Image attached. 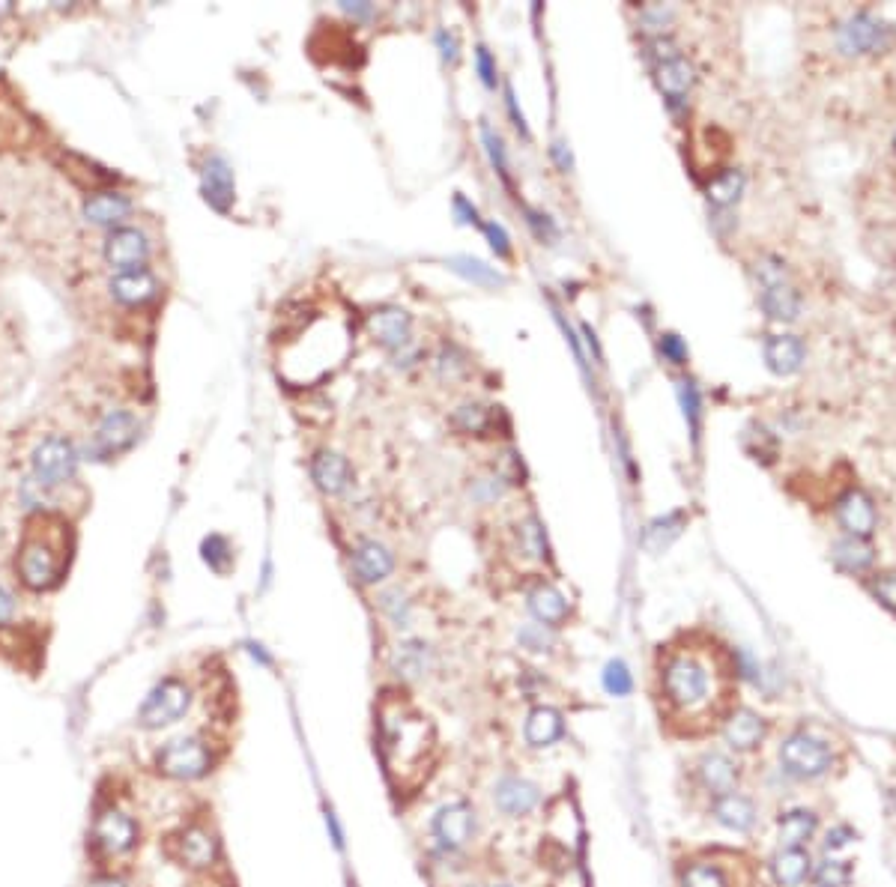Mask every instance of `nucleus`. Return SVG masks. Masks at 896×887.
I'll return each mask as SVG.
<instances>
[{"mask_svg":"<svg viewBox=\"0 0 896 887\" xmlns=\"http://www.w3.org/2000/svg\"><path fill=\"white\" fill-rule=\"evenodd\" d=\"M454 425L466 434H481L487 425H490V413L481 407V404H463L457 413H454Z\"/></svg>","mask_w":896,"mask_h":887,"instance_id":"49530a36","label":"nucleus"},{"mask_svg":"<svg viewBox=\"0 0 896 887\" xmlns=\"http://www.w3.org/2000/svg\"><path fill=\"white\" fill-rule=\"evenodd\" d=\"M201 556H204V562H207L216 574H224V571L230 568V562H233V550H230L227 538H222V535H210V538H204V544H201Z\"/></svg>","mask_w":896,"mask_h":887,"instance_id":"a19ab883","label":"nucleus"},{"mask_svg":"<svg viewBox=\"0 0 896 887\" xmlns=\"http://www.w3.org/2000/svg\"><path fill=\"white\" fill-rule=\"evenodd\" d=\"M834 42H837V51L846 57H870L894 48L896 30L882 15L870 9H858L837 24Z\"/></svg>","mask_w":896,"mask_h":887,"instance_id":"20e7f679","label":"nucleus"},{"mask_svg":"<svg viewBox=\"0 0 896 887\" xmlns=\"http://www.w3.org/2000/svg\"><path fill=\"white\" fill-rule=\"evenodd\" d=\"M159 293V281L150 269H132V272H120L117 278H111V296L120 305H144L150 299H156Z\"/></svg>","mask_w":896,"mask_h":887,"instance_id":"393cba45","label":"nucleus"},{"mask_svg":"<svg viewBox=\"0 0 896 887\" xmlns=\"http://www.w3.org/2000/svg\"><path fill=\"white\" fill-rule=\"evenodd\" d=\"M481 230H484V236H487V242H490V248L499 254V257H508L511 254V239H508V230L502 227L499 222H484L481 224Z\"/></svg>","mask_w":896,"mask_h":887,"instance_id":"8fccbe9b","label":"nucleus"},{"mask_svg":"<svg viewBox=\"0 0 896 887\" xmlns=\"http://www.w3.org/2000/svg\"><path fill=\"white\" fill-rule=\"evenodd\" d=\"M380 607L392 616L395 625H407V619H410V601L398 589L395 592H383L380 595Z\"/></svg>","mask_w":896,"mask_h":887,"instance_id":"de8ad7c7","label":"nucleus"},{"mask_svg":"<svg viewBox=\"0 0 896 887\" xmlns=\"http://www.w3.org/2000/svg\"><path fill=\"white\" fill-rule=\"evenodd\" d=\"M661 693L678 717L693 720L711 711V702L717 699V669L711 658L690 649L672 652L661 666Z\"/></svg>","mask_w":896,"mask_h":887,"instance_id":"f03ea898","label":"nucleus"},{"mask_svg":"<svg viewBox=\"0 0 896 887\" xmlns=\"http://www.w3.org/2000/svg\"><path fill=\"white\" fill-rule=\"evenodd\" d=\"M353 571H356L359 583L377 586L395 571V556L380 541H359V547L353 553Z\"/></svg>","mask_w":896,"mask_h":887,"instance_id":"5701e85b","label":"nucleus"},{"mask_svg":"<svg viewBox=\"0 0 896 887\" xmlns=\"http://www.w3.org/2000/svg\"><path fill=\"white\" fill-rule=\"evenodd\" d=\"M189 708H192V687L183 678H165L141 702V708H138V726L150 729V732L174 726V723H180L186 717Z\"/></svg>","mask_w":896,"mask_h":887,"instance_id":"6e6552de","label":"nucleus"},{"mask_svg":"<svg viewBox=\"0 0 896 887\" xmlns=\"http://www.w3.org/2000/svg\"><path fill=\"white\" fill-rule=\"evenodd\" d=\"M138 416L129 413V410H108L93 434V454L96 457H111V454H120L126 448H132L135 440H138Z\"/></svg>","mask_w":896,"mask_h":887,"instance_id":"ddd939ff","label":"nucleus"},{"mask_svg":"<svg viewBox=\"0 0 896 887\" xmlns=\"http://www.w3.org/2000/svg\"><path fill=\"white\" fill-rule=\"evenodd\" d=\"M738 777H741V768L732 756L720 753V750H708L699 756L696 762V780L699 786L711 795V798H720L726 792H735L738 786Z\"/></svg>","mask_w":896,"mask_h":887,"instance_id":"2eb2a0df","label":"nucleus"},{"mask_svg":"<svg viewBox=\"0 0 896 887\" xmlns=\"http://www.w3.org/2000/svg\"><path fill=\"white\" fill-rule=\"evenodd\" d=\"M434 834L446 849H463L475 834V810L466 801L440 807V813L434 816Z\"/></svg>","mask_w":896,"mask_h":887,"instance_id":"a211bd4d","label":"nucleus"},{"mask_svg":"<svg viewBox=\"0 0 896 887\" xmlns=\"http://www.w3.org/2000/svg\"><path fill=\"white\" fill-rule=\"evenodd\" d=\"M368 332L386 350L401 353V350H407L413 344V317H410V311H404L398 305H383V308L371 311Z\"/></svg>","mask_w":896,"mask_h":887,"instance_id":"4468645a","label":"nucleus"},{"mask_svg":"<svg viewBox=\"0 0 896 887\" xmlns=\"http://www.w3.org/2000/svg\"><path fill=\"white\" fill-rule=\"evenodd\" d=\"M475 69H478L484 87H496V63H493V57L484 45L475 48Z\"/></svg>","mask_w":896,"mask_h":887,"instance_id":"5fc2aeb1","label":"nucleus"},{"mask_svg":"<svg viewBox=\"0 0 896 887\" xmlns=\"http://www.w3.org/2000/svg\"><path fill=\"white\" fill-rule=\"evenodd\" d=\"M132 216V201L120 192H99L93 198H87L84 204V219L96 227H123V222Z\"/></svg>","mask_w":896,"mask_h":887,"instance_id":"a878e982","label":"nucleus"},{"mask_svg":"<svg viewBox=\"0 0 896 887\" xmlns=\"http://www.w3.org/2000/svg\"><path fill=\"white\" fill-rule=\"evenodd\" d=\"M675 18V9L672 6H664V3H649L640 9V24L643 30L655 33V36H664V30L672 24Z\"/></svg>","mask_w":896,"mask_h":887,"instance_id":"c03bdc74","label":"nucleus"},{"mask_svg":"<svg viewBox=\"0 0 896 887\" xmlns=\"http://www.w3.org/2000/svg\"><path fill=\"white\" fill-rule=\"evenodd\" d=\"M649 54H652L655 63H667L672 57H678L681 51H678V45L672 42L670 36H655V39L649 42Z\"/></svg>","mask_w":896,"mask_h":887,"instance_id":"6e6d98bb","label":"nucleus"},{"mask_svg":"<svg viewBox=\"0 0 896 887\" xmlns=\"http://www.w3.org/2000/svg\"><path fill=\"white\" fill-rule=\"evenodd\" d=\"M541 801V789L526 780V777H502L493 786V804L505 813V816H529Z\"/></svg>","mask_w":896,"mask_h":887,"instance_id":"6ab92c4d","label":"nucleus"},{"mask_svg":"<svg viewBox=\"0 0 896 887\" xmlns=\"http://www.w3.org/2000/svg\"><path fill=\"white\" fill-rule=\"evenodd\" d=\"M852 840H855V831H852L849 825H834V828L825 834V843H822V846H825V852H828V855H834V852L846 849Z\"/></svg>","mask_w":896,"mask_h":887,"instance_id":"864d4df0","label":"nucleus"},{"mask_svg":"<svg viewBox=\"0 0 896 887\" xmlns=\"http://www.w3.org/2000/svg\"><path fill=\"white\" fill-rule=\"evenodd\" d=\"M831 559L840 571L846 574H867L876 565V550L867 538H852L843 535L840 541H834L831 547Z\"/></svg>","mask_w":896,"mask_h":887,"instance_id":"c85d7f7f","label":"nucleus"},{"mask_svg":"<svg viewBox=\"0 0 896 887\" xmlns=\"http://www.w3.org/2000/svg\"><path fill=\"white\" fill-rule=\"evenodd\" d=\"M201 189H204V198L213 210L219 213H227L233 207V198H236V183H233V171L230 165L224 162L222 156H210L207 165H204V174H201Z\"/></svg>","mask_w":896,"mask_h":887,"instance_id":"b1692460","label":"nucleus"},{"mask_svg":"<svg viewBox=\"0 0 896 887\" xmlns=\"http://www.w3.org/2000/svg\"><path fill=\"white\" fill-rule=\"evenodd\" d=\"M684 523H687V517H684L681 511H672V514H664V517H655V520L649 523L646 535H643V544H646L652 553H664L672 541L681 535Z\"/></svg>","mask_w":896,"mask_h":887,"instance_id":"f704fd0d","label":"nucleus"},{"mask_svg":"<svg viewBox=\"0 0 896 887\" xmlns=\"http://www.w3.org/2000/svg\"><path fill=\"white\" fill-rule=\"evenodd\" d=\"M655 81H658L667 105L675 111V108H681L687 102V96H690V90L696 84V66L684 54H678V57H672L667 63H658Z\"/></svg>","mask_w":896,"mask_h":887,"instance_id":"aec40b11","label":"nucleus"},{"mask_svg":"<svg viewBox=\"0 0 896 887\" xmlns=\"http://www.w3.org/2000/svg\"><path fill=\"white\" fill-rule=\"evenodd\" d=\"M661 356L672 365H684L687 362V344L675 332H664L661 335Z\"/></svg>","mask_w":896,"mask_h":887,"instance_id":"3c124183","label":"nucleus"},{"mask_svg":"<svg viewBox=\"0 0 896 887\" xmlns=\"http://www.w3.org/2000/svg\"><path fill=\"white\" fill-rule=\"evenodd\" d=\"M762 356H765V365L771 374L777 377H792L804 368V359H807V347L798 335L792 332H777V335H768L765 338V347H762Z\"/></svg>","mask_w":896,"mask_h":887,"instance_id":"f3484780","label":"nucleus"},{"mask_svg":"<svg viewBox=\"0 0 896 887\" xmlns=\"http://www.w3.org/2000/svg\"><path fill=\"white\" fill-rule=\"evenodd\" d=\"M428 664H431V649H428L425 643L410 640V643L398 646V652H395V669H398V675H404V678H419V675H425V672H428Z\"/></svg>","mask_w":896,"mask_h":887,"instance_id":"c9c22d12","label":"nucleus"},{"mask_svg":"<svg viewBox=\"0 0 896 887\" xmlns=\"http://www.w3.org/2000/svg\"><path fill=\"white\" fill-rule=\"evenodd\" d=\"M481 144H484V150H487L490 165L496 168V174H499L502 180H508V156H505L502 138H499L487 123H481Z\"/></svg>","mask_w":896,"mask_h":887,"instance_id":"a18cd8bd","label":"nucleus"},{"mask_svg":"<svg viewBox=\"0 0 896 887\" xmlns=\"http://www.w3.org/2000/svg\"><path fill=\"white\" fill-rule=\"evenodd\" d=\"M834 517H837L840 529L852 538H867L870 541V535L879 526L876 499L864 487H846L834 502Z\"/></svg>","mask_w":896,"mask_h":887,"instance_id":"9b49d317","label":"nucleus"},{"mask_svg":"<svg viewBox=\"0 0 896 887\" xmlns=\"http://www.w3.org/2000/svg\"><path fill=\"white\" fill-rule=\"evenodd\" d=\"M141 840V831H138V822L120 810V807H105L96 813L93 819V828H90V846L96 852V858L102 861H120L126 855L135 852Z\"/></svg>","mask_w":896,"mask_h":887,"instance_id":"423d86ee","label":"nucleus"},{"mask_svg":"<svg viewBox=\"0 0 896 887\" xmlns=\"http://www.w3.org/2000/svg\"><path fill=\"white\" fill-rule=\"evenodd\" d=\"M520 547L529 559H544L547 556V535H544V526L538 523V517H529L520 526Z\"/></svg>","mask_w":896,"mask_h":887,"instance_id":"ea45409f","label":"nucleus"},{"mask_svg":"<svg viewBox=\"0 0 896 887\" xmlns=\"http://www.w3.org/2000/svg\"><path fill=\"white\" fill-rule=\"evenodd\" d=\"M753 275L759 281V305L774 323H795L801 317V293L789 275L786 260L777 254H759L753 263Z\"/></svg>","mask_w":896,"mask_h":887,"instance_id":"7ed1b4c3","label":"nucleus"},{"mask_svg":"<svg viewBox=\"0 0 896 887\" xmlns=\"http://www.w3.org/2000/svg\"><path fill=\"white\" fill-rule=\"evenodd\" d=\"M63 529L51 517L30 520L18 553H15V577L27 592H51L60 586L63 571L69 565V553L63 544Z\"/></svg>","mask_w":896,"mask_h":887,"instance_id":"f257e3e1","label":"nucleus"},{"mask_svg":"<svg viewBox=\"0 0 896 887\" xmlns=\"http://www.w3.org/2000/svg\"><path fill=\"white\" fill-rule=\"evenodd\" d=\"M711 816L726 831L747 834L759 822V807L753 804V798H747L741 792H726V795H720V798L711 801Z\"/></svg>","mask_w":896,"mask_h":887,"instance_id":"412c9836","label":"nucleus"},{"mask_svg":"<svg viewBox=\"0 0 896 887\" xmlns=\"http://www.w3.org/2000/svg\"><path fill=\"white\" fill-rule=\"evenodd\" d=\"M248 652H251V658H254V661H260V664H263V666L272 664V661H269V658H266V652H263V646H248Z\"/></svg>","mask_w":896,"mask_h":887,"instance_id":"0e129e2a","label":"nucleus"},{"mask_svg":"<svg viewBox=\"0 0 896 887\" xmlns=\"http://www.w3.org/2000/svg\"><path fill=\"white\" fill-rule=\"evenodd\" d=\"M425 720L422 717H413V714H404L398 711L395 717L383 711V750H386V759H395V753L401 750V759L395 768H410L413 762H419V756L425 753ZM392 768V771H395Z\"/></svg>","mask_w":896,"mask_h":887,"instance_id":"9d476101","label":"nucleus"},{"mask_svg":"<svg viewBox=\"0 0 896 887\" xmlns=\"http://www.w3.org/2000/svg\"><path fill=\"white\" fill-rule=\"evenodd\" d=\"M437 48H440V54H443V60L446 63H454L457 60V54H460V42H457V36L451 33V30H437Z\"/></svg>","mask_w":896,"mask_h":887,"instance_id":"13d9d810","label":"nucleus"},{"mask_svg":"<svg viewBox=\"0 0 896 887\" xmlns=\"http://www.w3.org/2000/svg\"><path fill=\"white\" fill-rule=\"evenodd\" d=\"M341 6H344V12H347L350 18H356V21H368V18H374V6H371V3H362V0L350 3V0H344Z\"/></svg>","mask_w":896,"mask_h":887,"instance_id":"bf43d9fd","label":"nucleus"},{"mask_svg":"<svg viewBox=\"0 0 896 887\" xmlns=\"http://www.w3.org/2000/svg\"><path fill=\"white\" fill-rule=\"evenodd\" d=\"M446 266L451 272H457L460 278H466L469 284L475 287H484V290H496V287H505V275L496 272V266H487L484 260L478 257H469V254H454L448 257Z\"/></svg>","mask_w":896,"mask_h":887,"instance_id":"473e14b6","label":"nucleus"},{"mask_svg":"<svg viewBox=\"0 0 896 887\" xmlns=\"http://www.w3.org/2000/svg\"><path fill=\"white\" fill-rule=\"evenodd\" d=\"M562 732H565V720H562V714H559L556 708H550V705H538V708H532L529 717H526V726H523V738H526V744L535 747V750L553 747V744L562 738Z\"/></svg>","mask_w":896,"mask_h":887,"instance_id":"bb28decb","label":"nucleus"},{"mask_svg":"<svg viewBox=\"0 0 896 887\" xmlns=\"http://www.w3.org/2000/svg\"><path fill=\"white\" fill-rule=\"evenodd\" d=\"M813 885L816 887H846L852 882V864L840 858H825L822 864L813 867Z\"/></svg>","mask_w":896,"mask_h":887,"instance_id":"58836bf2","label":"nucleus"},{"mask_svg":"<svg viewBox=\"0 0 896 887\" xmlns=\"http://www.w3.org/2000/svg\"><path fill=\"white\" fill-rule=\"evenodd\" d=\"M819 828V816L813 810H789L777 822L780 849H804Z\"/></svg>","mask_w":896,"mask_h":887,"instance_id":"2f4dec72","label":"nucleus"},{"mask_svg":"<svg viewBox=\"0 0 896 887\" xmlns=\"http://www.w3.org/2000/svg\"><path fill=\"white\" fill-rule=\"evenodd\" d=\"M311 478L323 493L338 496L350 487V463L335 451H317L311 460Z\"/></svg>","mask_w":896,"mask_h":887,"instance_id":"cd10ccee","label":"nucleus"},{"mask_svg":"<svg viewBox=\"0 0 896 887\" xmlns=\"http://www.w3.org/2000/svg\"><path fill=\"white\" fill-rule=\"evenodd\" d=\"M771 876L780 887H801L813 876V861L807 849H780L771 858Z\"/></svg>","mask_w":896,"mask_h":887,"instance_id":"c756f323","label":"nucleus"},{"mask_svg":"<svg viewBox=\"0 0 896 887\" xmlns=\"http://www.w3.org/2000/svg\"><path fill=\"white\" fill-rule=\"evenodd\" d=\"M526 222H529V227L535 230V236H538L541 242H553V239L559 236V230H556L553 219H550V216H544V213L526 210Z\"/></svg>","mask_w":896,"mask_h":887,"instance_id":"603ef678","label":"nucleus"},{"mask_svg":"<svg viewBox=\"0 0 896 887\" xmlns=\"http://www.w3.org/2000/svg\"><path fill=\"white\" fill-rule=\"evenodd\" d=\"M90 887H129L120 876H114V873H105V876H96Z\"/></svg>","mask_w":896,"mask_h":887,"instance_id":"e2e57ef3","label":"nucleus"},{"mask_svg":"<svg viewBox=\"0 0 896 887\" xmlns=\"http://www.w3.org/2000/svg\"><path fill=\"white\" fill-rule=\"evenodd\" d=\"M505 102H508V111H511V120H514L517 132L529 135V129H526V120H523V111L517 108V99H514V90H511V87H505Z\"/></svg>","mask_w":896,"mask_h":887,"instance_id":"680f3d73","label":"nucleus"},{"mask_svg":"<svg viewBox=\"0 0 896 887\" xmlns=\"http://www.w3.org/2000/svg\"><path fill=\"white\" fill-rule=\"evenodd\" d=\"M105 260L117 269V272H132V269H147V257H150V242L144 236V230L138 227H117L108 233L105 239Z\"/></svg>","mask_w":896,"mask_h":887,"instance_id":"f8f14e48","label":"nucleus"},{"mask_svg":"<svg viewBox=\"0 0 896 887\" xmlns=\"http://www.w3.org/2000/svg\"><path fill=\"white\" fill-rule=\"evenodd\" d=\"M156 768H159V774H165L171 780L192 783V780H201L213 771V750L198 735L174 738L165 747H159Z\"/></svg>","mask_w":896,"mask_h":887,"instance_id":"0eeeda50","label":"nucleus"},{"mask_svg":"<svg viewBox=\"0 0 896 887\" xmlns=\"http://www.w3.org/2000/svg\"><path fill=\"white\" fill-rule=\"evenodd\" d=\"M867 589H870V595L882 604V607H888L891 613H896V574L894 571H879V574H870L867 577Z\"/></svg>","mask_w":896,"mask_h":887,"instance_id":"79ce46f5","label":"nucleus"},{"mask_svg":"<svg viewBox=\"0 0 896 887\" xmlns=\"http://www.w3.org/2000/svg\"><path fill=\"white\" fill-rule=\"evenodd\" d=\"M529 610L532 616L538 619V625L544 628H559L565 619H568V598L550 586V583H541L529 592Z\"/></svg>","mask_w":896,"mask_h":887,"instance_id":"7c9ffc66","label":"nucleus"},{"mask_svg":"<svg viewBox=\"0 0 896 887\" xmlns=\"http://www.w3.org/2000/svg\"><path fill=\"white\" fill-rule=\"evenodd\" d=\"M678 404H681V413L690 425V437L696 443L699 440V422H702V395H699L696 383L687 380V377L678 380Z\"/></svg>","mask_w":896,"mask_h":887,"instance_id":"4c0bfd02","label":"nucleus"},{"mask_svg":"<svg viewBox=\"0 0 896 887\" xmlns=\"http://www.w3.org/2000/svg\"><path fill=\"white\" fill-rule=\"evenodd\" d=\"M765 720L750 708H735L723 723V738L735 753H753L765 741Z\"/></svg>","mask_w":896,"mask_h":887,"instance_id":"4be33fe9","label":"nucleus"},{"mask_svg":"<svg viewBox=\"0 0 896 887\" xmlns=\"http://www.w3.org/2000/svg\"><path fill=\"white\" fill-rule=\"evenodd\" d=\"M894 153H896V138H894Z\"/></svg>","mask_w":896,"mask_h":887,"instance_id":"69168bd1","label":"nucleus"},{"mask_svg":"<svg viewBox=\"0 0 896 887\" xmlns=\"http://www.w3.org/2000/svg\"><path fill=\"white\" fill-rule=\"evenodd\" d=\"M496 887H511V885H496Z\"/></svg>","mask_w":896,"mask_h":887,"instance_id":"338daca9","label":"nucleus"},{"mask_svg":"<svg viewBox=\"0 0 896 887\" xmlns=\"http://www.w3.org/2000/svg\"><path fill=\"white\" fill-rule=\"evenodd\" d=\"M30 469H33V481L42 490H57V487H63L75 478L78 448L72 445V440H66L60 434H51L33 448Z\"/></svg>","mask_w":896,"mask_h":887,"instance_id":"1a4fd4ad","label":"nucleus"},{"mask_svg":"<svg viewBox=\"0 0 896 887\" xmlns=\"http://www.w3.org/2000/svg\"><path fill=\"white\" fill-rule=\"evenodd\" d=\"M741 195H744V174L741 171H735V168H729V171H720L708 186H705V198H708V204L714 207V210H729V207H735L738 201H741Z\"/></svg>","mask_w":896,"mask_h":887,"instance_id":"72a5a7b5","label":"nucleus"},{"mask_svg":"<svg viewBox=\"0 0 896 887\" xmlns=\"http://www.w3.org/2000/svg\"><path fill=\"white\" fill-rule=\"evenodd\" d=\"M604 690L610 696H628L634 690V678L625 661H610L604 666Z\"/></svg>","mask_w":896,"mask_h":887,"instance_id":"37998d69","label":"nucleus"},{"mask_svg":"<svg viewBox=\"0 0 896 887\" xmlns=\"http://www.w3.org/2000/svg\"><path fill=\"white\" fill-rule=\"evenodd\" d=\"M780 768L795 780H819L834 768V747L828 738L798 729L780 744Z\"/></svg>","mask_w":896,"mask_h":887,"instance_id":"39448f33","label":"nucleus"},{"mask_svg":"<svg viewBox=\"0 0 896 887\" xmlns=\"http://www.w3.org/2000/svg\"><path fill=\"white\" fill-rule=\"evenodd\" d=\"M517 640L529 652H547L550 649V634H547L544 625H526V628H520Z\"/></svg>","mask_w":896,"mask_h":887,"instance_id":"09e8293b","label":"nucleus"},{"mask_svg":"<svg viewBox=\"0 0 896 887\" xmlns=\"http://www.w3.org/2000/svg\"><path fill=\"white\" fill-rule=\"evenodd\" d=\"M454 213H457V219L463 224H478V213H475V207L463 198V195H457L454 198Z\"/></svg>","mask_w":896,"mask_h":887,"instance_id":"052dcab7","label":"nucleus"},{"mask_svg":"<svg viewBox=\"0 0 896 887\" xmlns=\"http://www.w3.org/2000/svg\"><path fill=\"white\" fill-rule=\"evenodd\" d=\"M177 861L189 870H210L219 861V840L204 825H189L177 837Z\"/></svg>","mask_w":896,"mask_h":887,"instance_id":"dca6fc26","label":"nucleus"},{"mask_svg":"<svg viewBox=\"0 0 896 887\" xmlns=\"http://www.w3.org/2000/svg\"><path fill=\"white\" fill-rule=\"evenodd\" d=\"M15 619H18V601L6 586H0V628H9Z\"/></svg>","mask_w":896,"mask_h":887,"instance_id":"4d7b16f0","label":"nucleus"},{"mask_svg":"<svg viewBox=\"0 0 896 887\" xmlns=\"http://www.w3.org/2000/svg\"><path fill=\"white\" fill-rule=\"evenodd\" d=\"M681 887H729V876L714 861H693L681 873Z\"/></svg>","mask_w":896,"mask_h":887,"instance_id":"e433bc0d","label":"nucleus"}]
</instances>
